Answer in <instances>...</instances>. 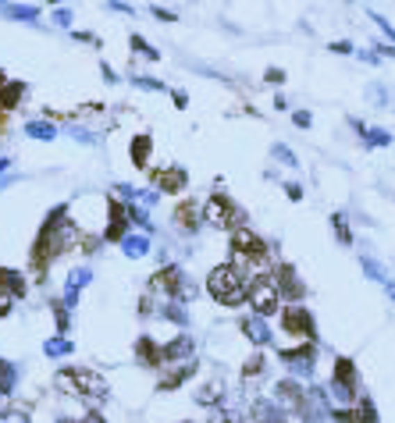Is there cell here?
<instances>
[{"label": "cell", "mask_w": 395, "mask_h": 423, "mask_svg": "<svg viewBox=\"0 0 395 423\" xmlns=\"http://www.w3.org/2000/svg\"><path fill=\"white\" fill-rule=\"evenodd\" d=\"M207 288H210V295H214L221 306H239L242 299H250V292H246V274H242L235 263H221V267L210 270Z\"/></svg>", "instance_id": "1"}, {"label": "cell", "mask_w": 395, "mask_h": 423, "mask_svg": "<svg viewBox=\"0 0 395 423\" xmlns=\"http://www.w3.org/2000/svg\"><path fill=\"white\" fill-rule=\"evenodd\" d=\"M57 384H61V391H75V395H86V399H104L107 395V381L93 370H61Z\"/></svg>", "instance_id": "2"}, {"label": "cell", "mask_w": 395, "mask_h": 423, "mask_svg": "<svg viewBox=\"0 0 395 423\" xmlns=\"http://www.w3.org/2000/svg\"><path fill=\"white\" fill-rule=\"evenodd\" d=\"M250 306H253V317L267 320V317H275L278 306H282V292H278V281H271V278H257L253 288H250Z\"/></svg>", "instance_id": "3"}, {"label": "cell", "mask_w": 395, "mask_h": 423, "mask_svg": "<svg viewBox=\"0 0 395 423\" xmlns=\"http://www.w3.org/2000/svg\"><path fill=\"white\" fill-rule=\"evenodd\" d=\"M232 253H235V267L242 270L246 263H260L264 253H267V246H264V238H260L257 231L235 228V231H232Z\"/></svg>", "instance_id": "4"}, {"label": "cell", "mask_w": 395, "mask_h": 423, "mask_svg": "<svg viewBox=\"0 0 395 423\" xmlns=\"http://www.w3.org/2000/svg\"><path fill=\"white\" fill-rule=\"evenodd\" d=\"M203 221L214 224V228H232V224L242 221V214H239V206H235L228 196L214 192V196L207 199V206H203Z\"/></svg>", "instance_id": "5"}, {"label": "cell", "mask_w": 395, "mask_h": 423, "mask_svg": "<svg viewBox=\"0 0 395 423\" xmlns=\"http://www.w3.org/2000/svg\"><path fill=\"white\" fill-rule=\"evenodd\" d=\"M331 395L339 402H353L356 399V363L339 356L335 359V377H331Z\"/></svg>", "instance_id": "6"}, {"label": "cell", "mask_w": 395, "mask_h": 423, "mask_svg": "<svg viewBox=\"0 0 395 423\" xmlns=\"http://www.w3.org/2000/svg\"><path fill=\"white\" fill-rule=\"evenodd\" d=\"M282 327L289 331V335H296V338H317V327H314V317H310V310L303 306V302H292V306H285V313H282Z\"/></svg>", "instance_id": "7"}, {"label": "cell", "mask_w": 395, "mask_h": 423, "mask_svg": "<svg viewBox=\"0 0 395 423\" xmlns=\"http://www.w3.org/2000/svg\"><path fill=\"white\" fill-rule=\"evenodd\" d=\"M282 363L296 377H310L317 370V349H314V342L299 345V349H282Z\"/></svg>", "instance_id": "8"}, {"label": "cell", "mask_w": 395, "mask_h": 423, "mask_svg": "<svg viewBox=\"0 0 395 423\" xmlns=\"http://www.w3.org/2000/svg\"><path fill=\"white\" fill-rule=\"evenodd\" d=\"M154 285L157 292H168V295H175V299H182V295H193L189 292V285H186V274H182L178 267H164V270H157L154 274Z\"/></svg>", "instance_id": "9"}, {"label": "cell", "mask_w": 395, "mask_h": 423, "mask_svg": "<svg viewBox=\"0 0 395 423\" xmlns=\"http://www.w3.org/2000/svg\"><path fill=\"white\" fill-rule=\"evenodd\" d=\"M299 413H303V423H324L335 409H328V395H324L321 388H310L307 391V402H303Z\"/></svg>", "instance_id": "10"}, {"label": "cell", "mask_w": 395, "mask_h": 423, "mask_svg": "<svg viewBox=\"0 0 395 423\" xmlns=\"http://www.w3.org/2000/svg\"><path fill=\"white\" fill-rule=\"evenodd\" d=\"M275 402L285 406V409H296V413H299L303 402H307V391H303L292 377H289V381H278V384H275Z\"/></svg>", "instance_id": "11"}, {"label": "cell", "mask_w": 395, "mask_h": 423, "mask_svg": "<svg viewBox=\"0 0 395 423\" xmlns=\"http://www.w3.org/2000/svg\"><path fill=\"white\" fill-rule=\"evenodd\" d=\"M275 281H278V292H285V299H292V302H299V299H303V292H307V288H303V281L296 278V270H292L289 263L278 270V278H275Z\"/></svg>", "instance_id": "12"}, {"label": "cell", "mask_w": 395, "mask_h": 423, "mask_svg": "<svg viewBox=\"0 0 395 423\" xmlns=\"http://www.w3.org/2000/svg\"><path fill=\"white\" fill-rule=\"evenodd\" d=\"M157 189H164V192H182L189 185V178H186V167H164L157 178Z\"/></svg>", "instance_id": "13"}, {"label": "cell", "mask_w": 395, "mask_h": 423, "mask_svg": "<svg viewBox=\"0 0 395 423\" xmlns=\"http://www.w3.org/2000/svg\"><path fill=\"white\" fill-rule=\"evenodd\" d=\"M89 281H93V274H89L86 267L72 270V274H68V285H65V306H75V302H79V292H82Z\"/></svg>", "instance_id": "14"}, {"label": "cell", "mask_w": 395, "mask_h": 423, "mask_svg": "<svg viewBox=\"0 0 395 423\" xmlns=\"http://www.w3.org/2000/svg\"><path fill=\"white\" fill-rule=\"evenodd\" d=\"M253 423H285V413H282L278 402L257 399V402H253Z\"/></svg>", "instance_id": "15"}, {"label": "cell", "mask_w": 395, "mask_h": 423, "mask_svg": "<svg viewBox=\"0 0 395 423\" xmlns=\"http://www.w3.org/2000/svg\"><path fill=\"white\" fill-rule=\"evenodd\" d=\"M189 352H193V338L189 335H178L171 345L161 349V363H178V359H186Z\"/></svg>", "instance_id": "16"}, {"label": "cell", "mask_w": 395, "mask_h": 423, "mask_svg": "<svg viewBox=\"0 0 395 423\" xmlns=\"http://www.w3.org/2000/svg\"><path fill=\"white\" fill-rule=\"evenodd\" d=\"M242 331H246V338H250L253 345H267V342H271V327H267L260 317H246V320H242Z\"/></svg>", "instance_id": "17"}, {"label": "cell", "mask_w": 395, "mask_h": 423, "mask_svg": "<svg viewBox=\"0 0 395 423\" xmlns=\"http://www.w3.org/2000/svg\"><path fill=\"white\" fill-rule=\"evenodd\" d=\"M196 374V359H189V363H182V367L175 370V374H168L164 381H161V391H175L178 384H186L189 377Z\"/></svg>", "instance_id": "18"}, {"label": "cell", "mask_w": 395, "mask_h": 423, "mask_svg": "<svg viewBox=\"0 0 395 423\" xmlns=\"http://www.w3.org/2000/svg\"><path fill=\"white\" fill-rule=\"evenodd\" d=\"M125 221H129V206L111 203V228H107V238H121V235H125ZM121 242H125V238H121Z\"/></svg>", "instance_id": "19"}, {"label": "cell", "mask_w": 395, "mask_h": 423, "mask_svg": "<svg viewBox=\"0 0 395 423\" xmlns=\"http://www.w3.org/2000/svg\"><path fill=\"white\" fill-rule=\"evenodd\" d=\"M22 93H25L22 82H8L4 89H0V110H15L18 100H22Z\"/></svg>", "instance_id": "20"}, {"label": "cell", "mask_w": 395, "mask_h": 423, "mask_svg": "<svg viewBox=\"0 0 395 423\" xmlns=\"http://www.w3.org/2000/svg\"><path fill=\"white\" fill-rule=\"evenodd\" d=\"M353 128L363 135V142H367V146H388L392 142V135L385 128H367V125H360V121H353Z\"/></svg>", "instance_id": "21"}, {"label": "cell", "mask_w": 395, "mask_h": 423, "mask_svg": "<svg viewBox=\"0 0 395 423\" xmlns=\"http://www.w3.org/2000/svg\"><path fill=\"white\" fill-rule=\"evenodd\" d=\"M175 221H178V228H186V231H196V228H200L196 206H193V203H182V206L175 210Z\"/></svg>", "instance_id": "22"}, {"label": "cell", "mask_w": 395, "mask_h": 423, "mask_svg": "<svg viewBox=\"0 0 395 423\" xmlns=\"http://www.w3.org/2000/svg\"><path fill=\"white\" fill-rule=\"evenodd\" d=\"M125 246V256H132V260H139V256H146L150 253V242L143 238V235H132V238H125L121 242Z\"/></svg>", "instance_id": "23"}, {"label": "cell", "mask_w": 395, "mask_h": 423, "mask_svg": "<svg viewBox=\"0 0 395 423\" xmlns=\"http://www.w3.org/2000/svg\"><path fill=\"white\" fill-rule=\"evenodd\" d=\"M331 228H335V238L342 242V246H353V231H349L346 214H331Z\"/></svg>", "instance_id": "24"}, {"label": "cell", "mask_w": 395, "mask_h": 423, "mask_svg": "<svg viewBox=\"0 0 395 423\" xmlns=\"http://www.w3.org/2000/svg\"><path fill=\"white\" fill-rule=\"evenodd\" d=\"M150 146H154V139L150 135H136V142H132V160L143 167L146 164V157H150Z\"/></svg>", "instance_id": "25"}, {"label": "cell", "mask_w": 395, "mask_h": 423, "mask_svg": "<svg viewBox=\"0 0 395 423\" xmlns=\"http://www.w3.org/2000/svg\"><path fill=\"white\" fill-rule=\"evenodd\" d=\"M25 132L33 135V139H54V135H57L50 121H29V125H25Z\"/></svg>", "instance_id": "26"}, {"label": "cell", "mask_w": 395, "mask_h": 423, "mask_svg": "<svg viewBox=\"0 0 395 423\" xmlns=\"http://www.w3.org/2000/svg\"><path fill=\"white\" fill-rule=\"evenodd\" d=\"M360 267L367 270V278H374V281H381V285H388V274H385V267L378 263V260H371V256H363L360 260Z\"/></svg>", "instance_id": "27"}, {"label": "cell", "mask_w": 395, "mask_h": 423, "mask_svg": "<svg viewBox=\"0 0 395 423\" xmlns=\"http://www.w3.org/2000/svg\"><path fill=\"white\" fill-rule=\"evenodd\" d=\"M356 423H378V406L371 399H360V409H356Z\"/></svg>", "instance_id": "28"}, {"label": "cell", "mask_w": 395, "mask_h": 423, "mask_svg": "<svg viewBox=\"0 0 395 423\" xmlns=\"http://www.w3.org/2000/svg\"><path fill=\"white\" fill-rule=\"evenodd\" d=\"M221 391H225L221 384H207V388H200V391H196V402H203V406H214V402L221 399Z\"/></svg>", "instance_id": "29"}, {"label": "cell", "mask_w": 395, "mask_h": 423, "mask_svg": "<svg viewBox=\"0 0 395 423\" xmlns=\"http://www.w3.org/2000/svg\"><path fill=\"white\" fill-rule=\"evenodd\" d=\"M271 157H275L278 164H285V167H296V164H299V160H296V154H292L289 146H282V142H278V146H271Z\"/></svg>", "instance_id": "30"}, {"label": "cell", "mask_w": 395, "mask_h": 423, "mask_svg": "<svg viewBox=\"0 0 395 423\" xmlns=\"http://www.w3.org/2000/svg\"><path fill=\"white\" fill-rule=\"evenodd\" d=\"M4 15L29 22V18H36V15H40V8H33V4H29V8H25V4H8V8H4Z\"/></svg>", "instance_id": "31"}, {"label": "cell", "mask_w": 395, "mask_h": 423, "mask_svg": "<svg viewBox=\"0 0 395 423\" xmlns=\"http://www.w3.org/2000/svg\"><path fill=\"white\" fill-rule=\"evenodd\" d=\"M11 384H15V367H11V363H4V359H0V395H8V391H11Z\"/></svg>", "instance_id": "32"}, {"label": "cell", "mask_w": 395, "mask_h": 423, "mask_svg": "<svg viewBox=\"0 0 395 423\" xmlns=\"http://www.w3.org/2000/svg\"><path fill=\"white\" fill-rule=\"evenodd\" d=\"M43 352H47V356H72V342H65V338H50V342L43 345Z\"/></svg>", "instance_id": "33"}, {"label": "cell", "mask_w": 395, "mask_h": 423, "mask_svg": "<svg viewBox=\"0 0 395 423\" xmlns=\"http://www.w3.org/2000/svg\"><path fill=\"white\" fill-rule=\"evenodd\" d=\"M264 374V356L257 352V356H250V363H246V367H242V377H246V381H253V377H260Z\"/></svg>", "instance_id": "34"}, {"label": "cell", "mask_w": 395, "mask_h": 423, "mask_svg": "<svg viewBox=\"0 0 395 423\" xmlns=\"http://www.w3.org/2000/svg\"><path fill=\"white\" fill-rule=\"evenodd\" d=\"M0 281H4V285H8L15 295H22V292H25V281L15 274V270H0Z\"/></svg>", "instance_id": "35"}, {"label": "cell", "mask_w": 395, "mask_h": 423, "mask_svg": "<svg viewBox=\"0 0 395 423\" xmlns=\"http://www.w3.org/2000/svg\"><path fill=\"white\" fill-rule=\"evenodd\" d=\"M139 356H143V363H161V349H154V342H150V338L139 342Z\"/></svg>", "instance_id": "36"}, {"label": "cell", "mask_w": 395, "mask_h": 423, "mask_svg": "<svg viewBox=\"0 0 395 423\" xmlns=\"http://www.w3.org/2000/svg\"><path fill=\"white\" fill-rule=\"evenodd\" d=\"M210 423H239L228 409H210Z\"/></svg>", "instance_id": "37"}, {"label": "cell", "mask_w": 395, "mask_h": 423, "mask_svg": "<svg viewBox=\"0 0 395 423\" xmlns=\"http://www.w3.org/2000/svg\"><path fill=\"white\" fill-rule=\"evenodd\" d=\"M371 18H374V25H378V28H381V33H385V36H388V40H392V43H395V28H392V25H388V18H381V15H371Z\"/></svg>", "instance_id": "38"}, {"label": "cell", "mask_w": 395, "mask_h": 423, "mask_svg": "<svg viewBox=\"0 0 395 423\" xmlns=\"http://www.w3.org/2000/svg\"><path fill=\"white\" fill-rule=\"evenodd\" d=\"M0 423H29V416H25V413H18V409H11V413L0 416Z\"/></svg>", "instance_id": "39"}, {"label": "cell", "mask_w": 395, "mask_h": 423, "mask_svg": "<svg viewBox=\"0 0 395 423\" xmlns=\"http://www.w3.org/2000/svg\"><path fill=\"white\" fill-rule=\"evenodd\" d=\"M292 121H296L299 128H310V121H314V117H310L307 110H296V114H292Z\"/></svg>", "instance_id": "40"}, {"label": "cell", "mask_w": 395, "mask_h": 423, "mask_svg": "<svg viewBox=\"0 0 395 423\" xmlns=\"http://www.w3.org/2000/svg\"><path fill=\"white\" fill-rule=\"evenodd\" d=\"M132 47H136V50H139L143 57H157V50H150V47H146V43H143L139 36H132Z\"/></svg>", "instance_id": "41"}, {"label": "cell", "mask_w": 395, "mask_h": 423, "mask_svg": "<svg viewBox=\"0 0 395 423\" xmlns=\"http://www.w3.org/2000/svg\"><path fill=\"white\" fill-rule=\"evenodd\" d=\"M57 331H68V313H65V302L57 306Z\"/></svg>", "instance_id": "42"}, {"label": "cell", "mask_w": 395, "mask_h": 423, "mask_svg": "<svg viewBox=\"0 0 395 423\" xmlns=\"http://www.w3.org/2000/svg\"><path fill=\"white\" fill-rule=\"evenodd\" d=\"M264 78L278 85V82H285V72H282V68H267V75H264Z\"/></svg>", "instance_id": "43"}, {"label": "cell", "mask_w": 395, "mask_h": 423, "mask_svg": "<svg viewBox=\"0 0 395 423\" xmlns=\"http://www.w3.org/2000/svg\"><path fill=\"white\" fill-rule=\"evenodd\" d=\"M164 317H171L175 324H186V313H182L178 306H168V310H164Z\"/></svg>", "instance_id": "44"}, {"label": "cell", "mask_w": 395, "mask_h": 423, "mask_svg": "<svg viewBox=\"0 0 395 423\" xmlns=\"http://www.w3.org/2000/svg\"><path fill=\"white\" fill-rule=\"evenodd\" d=\"M8 313H11V295L0 292V317H8Z\"/></svg>", "instance_id": "45"}, {"label": "cell", "mask_w": 395, "mask_h": 423, "mask_svg": "<svg viewBox=\"0 0 395 423\" xmlns=\"http://www.w3.org/2000/svg\"><path fill=\"white\" fill-rule=\"evenodd\" d=\"M285 192H289V199H303V185H296V181H289Z\"/></svg>", "instance_id": "46"}, {"label": "cell", "mask_w": 395, "mask_h": 423, "mask_svg": "<svg viewBox=\"0 0 395 423\" xmlns=\"http://www.w3.org/2000/svg\"><path fill=\"white\" fill-rule=\"evenodd\" d=\"M154 15H157L161 22H175V18H178V15H171V11H164V8H154Z\"/></svg>", "instance_id": "47"}, {"label": "cell", "mask_w": 395, "mask_h": 423, "mask_svg": "<svg viewBox=\"0 0 395 423\" xmlns=\"http://www.w3.org/2000/svg\"><path fill=\"white\" fill-rule=\"evenodd\" d=\"M331 50H335V53H349L353 43H346V40H342V43H331Z\"/></svg>", "instance_id": "48"}, {"label": "cell", "mask_w": 395, "mask_h": 423, "mask_svg": "<svg viewBox=\"0 0 395 423\" xmlns=\"http://www.w3.org/2000/svg\"><path fill=\"white\" fill-rule=\"evenodd\" d=\"M82 423H104V416H100V413H89V416H86Z\"/></svg>", "instance_id": "49"}, {"label": "cell", "mask_w": 395, "mask_h": 423, "mask_svg": "<svg viewBox=\"0 0 395 423\" xmlns=\"http://www.w3.org/2000/svg\"><path fill=\"white\" fill-rule=\"evenodd\" d=\"M385 288H388V295H392V299H395V281H388V285H385Z\"/></svg>", "instance_id": "50"}, {"label": "cell", "mask_w": 395, "mask_h": 423, "mask_svg": "<svg viewBox=\"0 0 395 423\" xmlns=\"http://www.w3.org/2000/svg\"><path fill=\"white\" fill-rule=\"evenodd\" d=\"M0 171H8V160L4 157H0Z\"/></svg>", "instance_id": "51"}, {"label": "cell", "mask_w": 395, "mask_h": 423, "mask_svg": "<svg viewBox=\"0 0 395 423\" xmlns=\"http://www.w3.org/2000/svg\"><path fill=\"white\" fill-rule=\"evenodd\" d=\"M4 85H8V82H4V72H0V89H4Z\"/></svg>", "instance_id": "52"}, {"label": "cell", "mask_w": 395, "mask_h": 423, "mask_svg": "<svg viewBox=\"0 0 395 423\" xmlns=\"http://www.w3.org/2000/svg\"><path fill=\"white\" fill-rule=\"evenodd\" d=\"M57 423H75V420H57Z\"/></svg>", "instance_id": "53"}, {"label": "cell", "mask_w": 395, "mask_h": 423, "mask_svg": "<svg viewBox=\"0 0 395 423\" xmlns=\"http://www.w3.org/2000/svg\"><path fill=\"white\" fill-rule=\"evenodd\" d=\"M186 423H189V420H186Z\"/></svg>", "instance_id": "54"}]
</instances>
